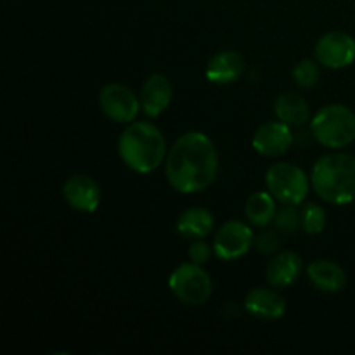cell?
<instances>
[{
  "instance_id": "17",
  "label": "cell",
  "mask_w": 355,
  "mask_h": 355,
  "mask_svg": "<svg viewBox=\"0 0 355 355\" xmlns=\"http://www.w3.org/2000/svg\"><path fill=\"white\" fill-rule=\"evenodd\" d=\"M214 215L207 208L191 207L179 215L175 231L186 239H203L214 231Z\"/></svg>"
},
{
  "instance_id": "23",
  "label": "cell",
  "mask_w": 355,
  "mask_h": 355,
  "mask_svg": "<svg viewBox=\"0 0 355 355\" xmlns=\"http://www.w3.org/2000/svg\"><path fill=\"white\" fill-rule=\"evenodd\" d=\"M277 229H263L259 234L255 236V246L260 253L263 255H274L277 252V248L281 246L279 234H277Z\"/></svg>"
},
{
  "instance_id": "21",
  "label": "cell",
  "mask_w": 355,
  "mask_h": 355,
  "mask_svg": "<svg viewBox=\"0 0 355 355\" xmlns=\"http://www.w3.org/2000/svg\"><path fill=\"white\" fill-rule=\"evenodd\" d=\"M274 225L281 232H295L302 227V211L297 210V205H283L276 211Z\"/></svg>"
},
{
  "instance_id": "7",
  "label": "cell",
  "mask_w": 355,
  "mask_h": 355,
  "mask_svg": "<svg viewBox=\"0 0 355 355\" xmlns=\"http://www.w3.org/2000/svg\"><path fill=\"white\" fill-rule=\"evenodd\" d=\"M99 106L110 120L132 123L141 110V99L121 83H107L99 92Z\"/></svg>"
},
{
  "instance_id": "11",
  "label": "cell",
  "mask_w": 355,
  "mask_h": 355,
  "mask_svg": "<svg viewBox=\"0 0 355 355\" xmlns=\"http://www.w3.org/2000/svg\"><path fill=\"white\" fill-rule=\"evenodd\" d=\"M62 196L73 210L92 214L101 203V187L90 175L76 173L64 182Z\"/></svg>"
},
{
  "instance_id": "15",
  "label": "cell",
  "mask_w": 355,
  "mask_h": 355,
  "mask_svg": "<svg viewBox=\"0 0 355 355\" xmlns=\"http://www.w3.org/2000/svg\"><path fill=\"white\" fill-rule=\"evenodd\" d=\"M304 270V260L295 252L277 253L267 263L266 277L267 283L274 288H286L291 286L295 281L300 277Z\"/></svg>"
},
{
  "instance_id": "14",
  "label": "cell",
  "mask_w": 355,
  "mask_h": 355,
  "mask_svg": "<svg viewBox=\"0 0 355 355\" xmlns=\"http://www.w3.org/2000/svg\"><path fill=\"white\" fill-rule=\"evenodd\" d=\"M245 73V59L236 51H222L210 59L207 66V80L217 85H229Z\"/></svg>"
},
{
  "instance_id": "9",
  "label": "cell",
  "mask_w": 355,
  "mask_h": 355,
  "mask_svg": "<svg viewBox=\"0 0 355 355\" xmlns=\"http://www.w3.org/2000/svg\"><path fill=\"white\" fill-rule=\"evenodd\" d=\"M315 61L329 69H342L355 61V40L343 31L322 35L314 49Z\"/></svg>"
},
{
  "instance_id": "4",
  "label": "cell",
  "mask_w": 355,
  "mask_h": 355,
  "mask_svg": "<svg viewBox=\"0 0 355 355\" xmlns=\"http://www.w3.org/2000/svg\"><path fill=\"white\" fill-rule=\"evenodd\" d=\"M311 132L324 148H347L355 141V113L345 104H328L311 120Z\"/></svg>"
},
{
  "instance_id": "13",
  "label": "cell",
  "mask_w": 355,
  "mask_h": 355,
  "mask_svg": "<svg viewBox=\"0 0 355 355\" xmlns=\"http://www.w3.org/2000/svg\"><path fill=\"white\" fill-rule=\"evenodd\" d=\"M172 83L165 75H151L141 90V106L146 116L156 118L168 107L172 101Z\"/></svg>"
},
{
  "instance_id": "5",
  "label": "cell",
  "mask_w": 355,
  "mask_h": 355,
  "mask_svg": "<svg viewBox=\"0 0 355 355\" xmlns=\"http://www.w3.org/2000/svg\"><path fill=\"white\" fill-rule=\"evenodd\" d=\"M269 193L283 205L304 203L309 194V177L293 163H276L266 173Z\"/></svg>"
},
{
  "instance_id": "1",
  "label": "cell",
  "mask_w": 355,
  "mask_h": 355,
  "mask_svg": "<svg viewBox=\"0 0 355 355\" xmlns=\"http://www.w3.org/2000/svg\"><path fill=\"white\" fill-rule=\"evenodd\" d=\"M218 153L203 132H186L170 148L165 175L172 189L182 194L205 191L217 177Z\"/></svg>"
},
{
  "instance_id": "2",
  "label": "cell",
  "mask_w": 355,
  "mask_h": 355,
  "mask_svg": "<svg viewBox=\"0 0 355 355\" xmlns=\"http://www.w3.org/2000/svg\"><path fill=\"white\" fill-rule=\"evenodd\" d=\"M118 155L130 170L149 173L165 162L166 141L156 125L132 121L118 139Z\"/></svg>"
},
{
  "instance_id": "8",
  "label": "cell",
  "mask_w": 355,
  "mask_h": 355,
  "mask_svg": "<svg viewBox=\"0 0 355 355\" xmlns=\"http://www.w3.org/2000/svg\"><path fill=\"white\" fill-rule=\"evenodd\" d=\"M255 236L248 224L229 220L217 231L214 239V253L222 260H236L245 257L255 245Z\"/></svg>"
},
{
  "instance_id": "24",
  "label": "cell",
  "mask_w": 355,
  "mask_h": 355,
  "mask_svg": "<svg viewBox=\"0 0 355 355\" xmlns=\"http://www.w3.org/2000/svg\"><path fill=\"white\" fill-rule=\"evenodd\" d=\"M187 255H189L191 262L198 263V266H203V263H207L210 260L211 250L207 241H203V239H194L193 245L187 250Z\"/></svg>"
},
{
  "instance_id": "12",
  "label": "cell",
  "mask_w": 355,
  "mask_h": 355,
  "mask_svg": "<svg viewBox=\"0 0 355 355\" xmlns=\"http://www.w3.org/2000/svg\"><path fill=\"white\" fill-rule=\"evenodd\" d=\"M245 309L253 318L276 321L286 312V300L272 288H255L246 295Z\"/></svg>"
},
{
  "instance_id": "6",
  "label": "cell",
  "mask_w": 355,
  "mask_h": 355,
  "mask_svg": "<svg viewBox=\"0 0 355 355\" xmlns=\"http://www.w3.org/2000/svg\"><path fill=\"white\" fill-rule=\"evenodd\" d=\"M168 288L177 300L186 305H203L211 295V279L198 263H180L168 279Z\"/></svg>"
},
{
  "instance_id": "22",
  "label": "cell",
  "mask_w": 355,
  "mask_h": 355,
  "mask_svg": "<svg viewBox=\"0 0 355 355\" xmlns=\"http://www.w3.org/2000/svg\"><path fill=\"white\" fill-rule=\"evenodd\" d=\"M319 73L318 62L312 59H302L293 69V80L300 89H312L315 83L319 82Z\"/></svg>"
},
{
  "instance_id": "16",
  "label": "cell",
  "mask_w": 355,
  "mask_h": 355,
  "mask_svg": "<svg viewBox=\"0 0 355 355\" xmlns=\"http://www.w3.org/2000/svg\"><path fill=\"white\" fill-rule=\"evenodd\" d=\"M307 277L314 288L326 293H338L347 286V274L331 260H314L307 267Z\"/></svg>"
},
{
  "instance_id": "18",
  "label": "cell",
  "mask_w": 355,
  "mask_h": 355,
  "mask_svg": "<svg viewBox=\"0 0 355 355\" xmlns=\"http://www.w3.org/2000/svg\"><path fill=\"white\" fill-rule=\"evenodd\" d=\"M274 113L277 120L290 127H304L311 120V107L305 97L295 92H284L274 103Z\"/></svg>"
},
{
  "instance_id": "10",
  "label": "cell",
  "mask_w": 355,
  "mask_h": 355,
  "mask_svg": "<svg viewBox=\"0 0 355 355\" xmlns=\"http://www.w3.org/2000/svg\"><path fill=\"white\" fill-rule=\"evenodd\" d=\"M291 142H293V134L290 125L283 123L281 120H274L266 121L257 128L252 144L259 155L276 158L290 149Z\"/></svg>"
},
{
  "instance_id": "3",
  "label": "cell",
  "mask_w": 355,
  "mask_h": 355,
  "mask_svg": "<svg viewBox=\"0 0 355 355\" xmlns=\"http://www.w3.org/2000/svg\"><path fill=\"white\" fill-rule=\"evenodd\" d=\"M312 189L326 203L349 205L355 201V156L329 153L312 166Z\"/></svg>"
},
{
  "instance_id": "20",
  "label": "cell",
  "mask_w": 355,
  "mask_h": 355,
  "mask_svg": "<svg viewBox=\"0 0 355 355\" xmlns=\"http://www.w3.org/2000/svg\"><path fill=\"white\" fill-rule=\"evenodd\" d=\"M302 229L307 234H321L326 227V214L318 203H305L302 208Z\"/></svg>"
},
{
  "instance_id": "19",
  "label": "cell",
  "mask_w": 355,
  "mask_h": 355,
  "mask_svg": "<svg viewBox=\"0 0 355 355\" xmlns=\"http://www.w3.org/2000/svg\"><path fill=\"white\" fill-rule=\"evenodd\" d=\"M276 211V198L270 193H266V191L253 193L246 200L245 215L250 224L257 225V227H266L270 222H274Z\"/></svg>"
}]
</instances>
